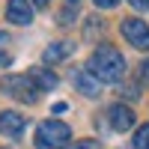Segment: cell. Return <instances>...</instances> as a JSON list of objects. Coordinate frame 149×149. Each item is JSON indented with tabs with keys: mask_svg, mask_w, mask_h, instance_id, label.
<instances>
[{
	"mask_svg": "<svg viewBox=\"0 0 149 149\" xmlns=\"http://www.w3.org/2000/svg\"><path fill=\"white\" fill-rule=\"evenodd\" d=\"M86 69L95 81L102 84H116L125 78V57H122L113 45H98L86 60Z\"/></svg>",
	"mask_w": 149,
	"mask_h": 149,
	"instance_id": "1",
	"label": "cell"
},
{
	"mask_svg": "<svg viewBox=\"0 0 149 149\" xmlns=\"http://www.w3.org/2000/svg\"><path fill=\"white\" fill-rule=\"evenodd\" d=\"M72 140V128L60 119H45L36 128V149H66Z\"/></svg>",
	"mask_w": 149,
	"mask_h": 149,
	"instance_id": "2",
	"label": "cell"
},
{
	"mask_svg": "<svg viewBox=\"0 0 149 149\" xmlns=\"http://www.w3.org/2000/svg\"><path fill=\"white\" fill-rule=\"evenodd\" d=\"M0 90L6 95H12L15 102H24V104H33L39 98V93H42L33 84L30 74H6V78H0Z\"/></svg>",
	"mask_w": 149,
	"mask_h": 149,
	"instance_id": "3",
	"label": "cell"
},
{
	"mask_svg": "<svg viewBox=\"0 0 149 149\" xmlns=\"http://www.w3.org/2000/svg\"><path fill=\"white\" fill-rule=\"evenodd\" d=\"M122 36L134 45L137 51H149V27L140 18H122Z\"/></svg>",
	"mask_w": 149,
	"mask_h": 149,
	"instance_id": "4",
	"label": "cell"
},
{
	"mask_svg": "<svg viewBox=\"0 0 149 149\" xmlns=\"http://www.w3.org/2000/svg\"><path fill=\"white\" fill-rule=\"evenodd\" d=\"M6 18L12 21V24H30L33 21V3L30 0H9L6 3Z\"/></svg>",
	"mask_w": 149,
	"mask_h": 149,
	"instance_id": "5",
	"label": "cell"
},
{
	"mask_svg": "<svg viewBox=\"0 0 149 149\" xmlns=\"http://www.w3.org/2000/svg\"><path fill=\"white\" fill-rule=\"evenodd\" d=\"M24 116L18 110H0V134H6V137H21L24 131Z\"/></svg>",
	"mask_w": 149,
	"mask_h": 149,
	"instance_id": "6",
	"label": "cell"
},
{
	"mask_svg": "<svg viewBox=\"0 0 149 149\" xmlns=\"http://www.w3.org/2000/svg\"><path fill=\"white\" fill-rule=\"evenodd\" d=\"M107 116H110V128L113 131H128L134 125V110L125 107V104H113L107 110Z\"/></svg>",
	"mask_w": 149,
	"mask_h": 149,
	"instance_id": "7",
	"label": "cell"
},
{
	"mask_svg": "<svg viewBox=\"0 0 149 149\" xmlns=\"http://www.w3.org/2000/svg\"><path fill=\"white\" fill-rule=\"evenodd\" d=\"M72 84L78 86V90L84 93V95H98V81L90 74V69H78V72H72Z\"/></svg>",
	"mask_w": 149,
	"mask_h": 149,
	"instance_id": "8",
	"label": "cell"
},
{
	"mask_svg": "<svg viewBox=\"0 0 149 149\" xmlns=\"http://www.w3.org/2000/svg\"><path fill=\"white\" fill-rule=\"evenodd\" d=\"M27 74L33 78V84L39 86V90H54V86H57V74H54L51 69H42V66H33V69H30Z\"/></svg>",
	"mask_w": 149,
	"mask_h": 149,
	"instance_id": "9",
	"label": "cell"
},
{
	"mask_svg": "<svg viewBox=\"0 0 149 149\" xmlns=\"http://www.w3.org/2000/svg\"><path fill=\"white\" fill-rule=\"evenodd\" d=\"M72 51H74V45H72V42H54V45H48V48H45L42 60H45V63H60V60H66Z\"/></svg>",
	"mask_w": 149,
	"mask_h": 149,
	"instance_id": "10",
	"label": "cell"
},
{
	"mask_svg": "<svg viewBox=\"0 0 149 149\" xmlns=\"http://www.w3.org/2000/svg\"><path fill=\"white\" fill-rule=\"evenodd\" d=\"M134 149H149V122L137 128V134H134Z\"/></svg>",
	"mask_w": 149,
	"mask_h": 149,
	"instance_id": "11",
	"label": "cell"
},
{
	"mask_svg": "<svg viewBox=\"0 0 149 149\" xmlns=\"http://www.w3.org/2000/svg\"><path fill=\"white\" fill-rule=\"evenodd\" d=\"M122 95H125V98H131V102H134V98H137L140 95V90H137V84H125V86H122V90H119Z\"/></svg>",
	"mask_w": 149,
	"mask_h": 149,
	"instance_id": "12",
	"label": "cell"
},
{
	"mask_svg": "<svg viewBox=\"0 0 149 149\" xmlns=\"http://www.w3.org/2000/svg\"><path fill=\"white\" fill-rule=\"evenodd\" d=\"M74 149H102V146H98V140H78Z\"/></svg>",
	"mask_w": 149,
	"mask_h": 149,
	"instance_id": "13",
	"label": "cell"
},
{
	"mask_svg": "<svg viewBox=\"0 0 149 149\" xmlns=\"http://www.w3.org/2000/svg\"><path fill=\"white\" fill-rule=\"evenodd\" d=\"M93 3H95L98 9H113V6L119 3V0H93Z\"/></svg>",
	"mask_w": 149,
	"mask_h": 149,
	"instance_id": "14",
	"label": "cell"
},
{
	"mask_svg": "<svg viewBox=\"0 0 149 149\" xmlns=\"http://www.w3.org/2000/svg\"><path fill=\"white\" fill-rule=\"evenodd\" d=\"M140 78L149 84V60H143V66H140Z\"/></svg>",
	"mask_w": 149,
	"mask_h": 149,
	"instance_id": "15",
	"label": "cell"
},
{
	"mask_svg": "<svg viewBox=\"0 0 149 149\" xmlns=\"http://www.w3.org/2000/svg\"><path fill=\"white\" fill-rule=\"evenodd\" d=\"M134 9H149V0H128Z\"/></svg>",
	"mask_w": 149,
	"mask_h": 149,
	"instance_id": "16",
	"label": "cell"
},
{
	"mask_svg": "<svg viewBox=\"0 0 149 149\" xmlns=\"http://www.w3.org/2000/svg\"><path fill=\"white\" fill-rule=\"evenodd\" d=\"M33 6H39V9H45V6H51V0H30Z\"/></svg>",
	"mask_w": 149,
	"mask_h": 149,
	"instance_id": "17",
	"label": "cell"
},
{
	"mask_svg": "<svg viewBox=\"0 0 149 149\" xmlns=\"http://www.w3.org/2000/svg\"><path fill=\"white\" fill-rule=\"evenodd\" d=\"M6 63H9V57H6L3 51H0V66H6Z\"/></svg>",
	"mask_w": 149,
	"mask_h": 149,
	"instance_id": "18",
	"label": "cell"
},
{
	"mask_svg": "<svg viewBox=\"0 0 149 149\" xmlns=\"http://www.w3.org/2000/svg\"><path fill=\"white\" fill-rule=\"evenodd\" d=\"M0 45H6V33H0Z\"/></svg>",
	"mask_w": 149,
	"mask_h": 149,
	"instance_id": "19",
	"label": "cell"
},
{
	"mask_svg": "<svg viewBox=\"0 0 149 149\" xmlns=\"http://www.w3.org/2000/svg\"><path fill=\"white\" fill-rule=\"evenodd\" d=\"M69 6H78V0H69Z\"/></svg>",
	"mask_w": 149,
	"mask_h": 149,
	"instance_id": "20",
	"label": "cell"
}]
</instances>
